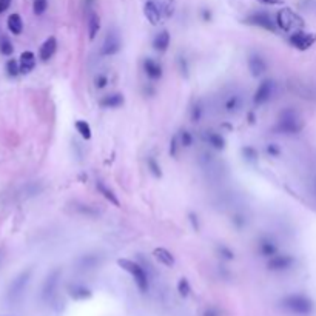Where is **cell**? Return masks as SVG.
Instances as JSON below:
<instances>
[{"label": "cell", "mask_w": 316, "mask_h": 316, "mask_svg": "<svg viewBox=\"0 0 316 316\" xmlns=\"http://www.w3.org/2000/svg\"><path fill=\"white\" fill-rule=\"evenodd\" d=\"M279 306L287 313L295 316H312L315 313V301L303 293L287 295L279 301Z\"/></svg>", "instance_id": "1"}, {"label": "cell", "mask_w": 316, "mask_h": 316, "mask_svg": "<svg viewBox=\"0 0 316 316\" xmlns=\"http://www.w3.org/2000/svg\"><path fill=\"white\" fill-rule=\"evenodd\" d=\"M304 130V121L303 116L295 110V108H284L279 113V118L275 126V131L287 136L298 134Z\"/></svg>", "instance_id": "2"}, {"label": "cell", "mask_w": 316, "mask_h": 316, "mask_svg": "<svg viewBox=\"0 0 316 316\" xmlns=\"http://www.w3.org/2000/svg\"><path fill=\"white\" fill-rule=\"evenodd\" d=\"M116 264L133 278V281H134V284L137 287V290L140 293H148V290H150L148 273L139 262L131 261V259H126V257H119V259L116 261Z\"/></svg>", "instance_id": "3"}, {"label": "cell", "mask_w": 316, "mask_h": 316, "mask_svg": "<svg viewBox=\"0 0 316 316\" xmlns=\"http://www.w3.org/2000/svg\"><path fill=\"white\" fill-rule=\"evenodd\" d=\"M276 25H278V30L284 31V33H295L299 31L304 28V20L301 16L290 9V8H282L278 11L276 14Z\"/></svg>", "instance_id": "4"}, {"label": "cell", "mask_w": 316, "mask_h": 316, "mask_svg": "<svg viewBox=\"0 0 316 316\" xmlns=\"http://www.w3.org/2000/svg\"><path fill=\"white\" fill-rule=\"evenodd\" d=\"M31 275H33V270L28 268V270H23L22 273H19V275L11 281V284L8 285V290H6V301L9 304H16L20 301L28 284H30Z\"/></svg>", "instance_id": "5"}, {"label": "cell", "mask_w": 316, "mask_h": 316, "mask_svg": "<svg viewBox=\"0 0 316 316\" xmlns=\"http://www.w3.org/2000/svg\"><path fill=\"white\" fill-rule=\"evenodd\" d=\"M244 23L247 25H252V26H257V28H262V30L275 34L278 33V25H276V20H273V17L270 16L268 12H253L250 14V16H247L246 19H244Z\"/></svg>", "instance_id": "6"}, {"label": "cell", "mask_w": 316, "mask_h": 316, "mask_svg": "<svg viewBox=\"0 0 316 316\" xmlns=\"http://www.w3.org/2000/svg\"><path fill=\"white\" fill-rule=\"evenodd\" d=\"M62 276V270L61 268H54L48 273V276L45 278L44 284H42L40 289V298L45 301H51L57 292V287H59V281Z\"/></svg>", "instance_id": "7"}, {"label": "cell", "mask_w": 316, "mask_h": 316, "mask_svg": "<svg viewBox=\"0 0 316 316\" xmlns=\"http://www.w3.org/2000/svg\"><path fill=\"white\" fill-rule=\"evenodd\" d=\"M316 42V34L315 33H309L304 30L295 31L289 36V44L290 47H293L298 51H307L313 47V44Z\"/></svg>", "instance_id": "8"}, {"label": "cell", "mask_w": 316, "mask_h": 316, "mask_svg": "<svg viewBox=\"0 0 316 316\" xmlns=\"http://www.w3.org/2000/svg\"><path fill=\"white\" fill-rule=\"evenodd\" d=\"M275 90H276L275 80H271V79L262 80L259 85H257V88L253 94V104L257 105V107L267 104L268 100L273 97V94H275Z\"/></svg>", "instance_id": "9"}, {"label": "cell", "mask_w": 316, "mask_h": 316, "mask_svg": "<svg viewBox=\"0 0 316 316\" xmlns=\"http://www.w3.org/2000/svg\"><path fill=\"white\" fill-rule=\"evenodd\" d=\"M121 50H122V40H121L119 33L116 30L108 31L105 39H104L102 48H100V54L102 56H114V54H118Z\"/></svg>", "instance_id": "10"}, {"label": "cell", "mask_w": 316, "mask_h": 316, "mask_svg": "<svg viewBox=\"0 0 316 316\" xmlns=\"http://www.w3.org/2000/svg\"><path fill=\"white\" fill-rule=\"evenodd\" d=\"M295 264V257L292 254H275L268 257L267 261V268L270 271H285L292 268Z\"/></svg>", "instance_id": "11"}, {"label": "cell", "mask_w": 316, "mask_h": 316, "mask_svg": "<svg viewBox=\"0 0 316 316\" xmlns=\"http://www.w3.org/2000/svg\"><path fill=\"white\" fill-rule=\"evenodd\" d=\"M66 293L74 301H88L93 298V290L83 284H69L66 287Z\"/></svg>", "instance_id": "12"}, {"label": "cell", "mask_w": 316, "mask_h": 316, "mask_svg": "<svg viewBox=\"0 0 316 316\" xmlns=\"http://www.w3.org/2000/svg\"><path fill=\"white\" fill-rule=\"evenodd\" d=\"M249 69H250V73L253 77H259L262 76L265 71H267V62L265 59L261 56V54H257V53H252L249 56Z\"/></svg>", "instance_id": "13"}, {"label": "cell", "mask_w": 316, "mask_h": 316, "mask_svg": "<svg viewBox=\"0 0 316 316\" xmlns=\"http://www.w3.org/2000/svg\"><path fill=\"white\" fill-rule=\"evenodd\" d=\"M143 14H145L147 20L151 23V25H159L161 23V19H162V9L157 6L156 2H153V0H147L145 5H143Z\"/></svg>", "instance_id": "14"}, {"label": "cell", "mask_w": 316, "mask_h": 316, "mask_svg": "<svg viewBox=\"0 0 316 316\" xmlns=\"http://www.w3.org/2000/svg\"><path fill=\"white\" fill-rule=\"evenodd\" d=\"M257 250H259L261 256L264 257H271L275 256L278 253V246L273 238L270 236H262L259 239V242H257Z\"/></svg>", "instance_id": "15"}, {"label": "cell", "mask_w": 316, "mask_h": 316, "mask_svg": "<svg viewBox=\"0 0 316 316\" xmlns=\"http://www.w3.org/2000/svg\"><path fill=\"white\" fill-rule=\"evenodd\" d=\"M57 51V40L54 36L48 37L44 44H42L40 50H39V57H40V61L42 62H48L51 57L56 54Z\"/></svg>", "instance_id": "16"}, {"label": "cell", "mask_w": 316, "mask_h": 316, "mask_svg": "<svg viewBox=\"0 0 316 316\" xmlns=\"http://www.w3.org/2000/svg\"><path fill=\"white\" fill-rule=\"evenodd\" d=\"M143 71H145V74L151 79V80H159L162 77V66L161 63L151 59V57H147L145 61H143Z\"/></svg>", "instance_id": "17"}, {"label": "cell", "mask_w": 316, "mask_h": 316, "mask_svg": "<svg viewBox=\"0 0 316 316\" xmlns=\"http://www.w3.org/2000/svg\"><path fill=\"white\" fill-rule=\"evenodd\" d=\"M125 104V97L122 93H111L105 94L99 100V105L102 108H119Z\"/></svg>", "instance_id": "18"}, {"label": "cell", "mask_w": 316, "mask_h": 316, "mask_svg": "<svg viewBox=\"0 0 316 316\" xmlns=\"http://www.w3.org/2000/svg\"><path fill=\"white\" fill-rule=\"evenodd\" d=\"M20 74H30L36 66V56L33 51H23L19 57Z\"/></svg>", "instance_id": "19"}, {"label": "cell", "mask_w": 316, "mask_h": 316, "mask_svg": "<svg viewBox=\"0 0 316 316\" xmlns=\"http://www.w3.org/2000/svg\"><path fill=\"white\" fill-rule=\"evenodd\" d=\"M100 262H102V257L99 254H83L79 257L77 267L83 271H90V270L97 268L100 265Z\"/></svg>", "instance_id": "20"}, {"label": "cell", "mask_w": 316, "mask_h": 316, "mask_svg": "<svg viewBox=\"0 0 316 316\" xmlns=\"http://www.w3.org/2000/svg\"><path fill=\"white\" fill-rule=\"evenodd\" d=\"M153 256L156 257L157 262L162 264V265H165V267H173L175 262H176L173 253L168 252V250L164 249V247H157V249H154V250H153Z\"/></svg>", "instance_id": "21"}, {"label": "cell", "mask_w": 316, "mask_h": 316, "mask_svg": "<svg viewBox=\"0 0 316 316\" xmlns=\"http://www.w3.org/2000/svg\"><path fill=\"white\" fill-rule=\"evenodd\" d=\"M170 47V33L167 30L159 31L153 39V48L157 53H165Z\"/></svg>", "instance_id": "22"}, {"label": "cell", "mask_w": 316, "mask_h": 316, "mask_svg": "<svg viewBox=\"0 0 316 316\" xmlns=\"http://www.w3.org/2000/svg\"><path fill=\"white\" fill-rule=\"evenodd\" d=\"M96 189L99 190V193L102 194L110 204H113L114 207H121V200L118 199V196L114 194V191L111 189H108V187L102 182V181H97L96 182Z\"/></svg>", "instance_id": "23"}, {"label": "cell", "mask_w": 316, "mask_h": 316, "mask_svg": "<svg viewBox=\"0 0 316 316\" xmlns=\"http://www.w3.org/2000/svg\"><path fill=\"white\" fill-rule=\"evenodd\" d=\"M204 139H205V142L208 143V145H211L213 148H216V150H224L225 148V139L216 131H205L204 133Z\"/></svg>", "instance_id": "24"}, {"label": "cell", "mask_w": 316, "mask_h": 316, "mask_svg": "<svg viewBox=\"0 0 316 316\" xmlns=\"http://www.w3.org/2000/svg\"><path fill=\"white\" fill-rule=\"evenodd\" d=\"M100 30V17L97 16V12L91 11L88 16V37L90 40H94L97 33Z\"/></svg>", "instance_id": "25"}, {"label": "cell", "mask_w": 316, "mask_h": 316, "mask_svg": "<svg viewBox=\"0 0 316 316\" xmlns=\"http://www.w3.org/2000/svg\"><path fill=\"white\" fill-rule=\"evenodd\" d=\"M8 30L16 36H19L23 31V22L19 14H11L8 17Z\"/></svg>", "instance_id": "26"}, {"label": "cell", "mask_w": 316, "mask_h": 316, "mask_svg": "<svg viewBox=\"0 0 316 316\" xmlns=\"http://www.w3.org/2000/svg\"><path fill=\"white\" fill-rule=\"evenodd\" d=\"M74 126H76V131L80 134V137L83 140H90L91 139L93 131H91V126H90V124L87 121H76Z\"/></svg>", "instance_id": "27"}, {"label": "cell", "mask_w": 316, "mask_h": 316, "mask_svg": "<svg viewBox=\"0 0 316 316\" xmlns=\"http://www.w3.org/2000/svg\"><path fill=\"white\" fill-rule=\"evenodd\" d=\"M178 293L184 299L189 298L191 295V284H190V281L187 279V278H181L178 281Z\"/></svg>", "instance_id": "28"}, {"label": "cell", "mask_w": 316, "mask_h": 316, "mask_svg": "<svg viewBox=\"0 0 316 316\" xmlns=\"http://www.w3.org/2000/svg\"><path fill=\"white\" fill-rule=\"evenodd\" d=\"M241 104H242V100H241V97L238 94L230 96L227 99V102H225V111L227 113H236L241 108Z\"/></svg>", "instance_id": "29"}, {"label": "cell", "mask_w": 316, "mask_h": 316, "mask_svg": "<svg viewBox=\"0 0 316 316\" xmlns=\"http://www.w3.org/2000/svg\"><path fill=\"white\" fill-rule=\"evenodd\" d=\"M147 167L148 170L151 171V175L157 179H161L162 178V170H161V165L157 164V161L154 159V157H147Z\"/></svg>", "instance_id": "30"}, {"label": "cell", "mask_w": 316, "mask_h": 316, "mask_svg": "<svg viewBox=\"0 0 316 316\" xmlns=\"http://www.w3.org/2000/svg\"><path fill=\"white\" fill-rule=\"evenodd\" d=\"M5 68H6V73H8L9 77H17L20 74V65H19V62L16 59H9L6 62Z\"/></svg>", "instance_id": "31"}, {"label": "cell", "mask_w": 316, "mask_h": 316, "mask_svg": "<svg viewBox=\"0 0 316 316\" xmlns=\"http://www.w3.org/2000/svg\"><path fill=\"white\" fill-rule=\"evenodd\" d=\"M0 53H2L3 56H11V54L14 53L12 42H11L6 36H2V37H0Z\"/></svg>", "instance_id": "32"}, {"label": "cell", "mask_w": 316, "mask_h": 316, "mask_svg": "<svg viewBox=\"0 0 316 316\" xmlns=\"http://www.w3.org/2000/svg\"><path fill=\"white\" fill-rule=\"evenodd\" d=\"M178 137H179V143H181V147L189 148V147H191V145H193V136H191V133H190V131L182 130V131H179Z\"/></svg>", "instance_id": "33"}, {"label": "cell", "mask_w": 316, "mask_h": 316, "mask_svg": "<svg viewBox=\"0 0 316 316\" xmlns=\"http://www.w3.org/2000/svg\"><path fill=\"white\" fill-rule=\"evenodd\" d=\"M48 8V0H34L33 2V11L36 16H42Z\"/></svg>", "instance_id": "34"}, {"label": "cell", "mask_w": 316, "mask_h": 316, "mask_svg": "<svg viewBox=\"0 0 316 316\" xmlns=\"http://www.w3.org/2000/svg\"><path fill=\"white\" fill-rule=\"evenodd\" d=\"M242 154L249 162H254V161H257V157H259V156H257V151L253 147H250V145L242 148Z\"/></svg>", "instance_id": "35"}, {"label": "cell", "mask_w": 316, "mask_h": 316, "mask_svg": "<svg viewBox=\"0 0 316 316\" xmlns=\"http://www.w3.org/2000/svg\"><path fill=\"white\" fill-rule=\"evenodd\" d=\"M202 105H200L199 102H196L191 108V113H190V118L193 122H199L200 119H202Z\"/></svg>", "instance_id": "36"}, {"label": "cell", "mask_w": 316, "mask_h": 316, "mask_svg": "<svg viewBox=\"0 0 316 316\" xmlns=\"http://www.w3.org/2000/svg\"><path fill=\"white\" fill-rule=\"evenodd\" d=\"M218 253H219V256L222 257V259H225V261H233L235 259V253L230 250L227 246H219L218 247Z\"/></svg>", "instance_id": "37"}, {"label": "cell", "mask_w": 316, "mask_h": 316, "mask_svg": "<svg viewBox=\"0 0 316 316\" xmlns=\"http://www.w3.org/2000/svg\"><path fill=\"white\" fill-rule=\"evenodd\" d=\"M94 85H96V88H97V90L105 88L107 85H108V76H107V74H104V73L97 74V76L94 77Z\"/></svg>", "instance_id": "38"}, {"label": "cell", "mask_w": 316, "mask_h": 316, "mask_svg": "<svg viewBox=\"0 0 316 316\" xmlns=\"http://www.w3.org/2000/svg\"><path fill=\"white\" fill-rule=\"evenodd\" d=\"M178 150H179V137L173 136V139H171V142H170V156L176 157L178 156Z\"/></svg>", "instance_id": "39"}, {"label": "cell", "mask_w": 316, "mask_h": 316, "mask_svg": "<svg viewBox=\"0 0 316 316\" xmlns=\"http://www.w3.org/2000/svg\"><path fill=\"white\" fill-rule=\"evenodd\" d=\"M267 154H270L271 157H278L281 154V148L276 145V143H268L267 148H265Z\"/></svg>", "instance_id": "40"}, {"label": "cell", "mask_w": 316, "mask_h": 316, "mask_svg": "<svg viewBox=\"0 0 316 316\" xmlns=\"http://www.w3.org/2000/svg\"><path fill=\"white\" fill-rule=\"evenodd\" d=\"M189 219H190V224L193 227L194 232H199V219H197V214L196 213H189Z\"/></svg>", "instance_id": "41"}, {"label": "cell", "mask_w": 316, "mask_h": 316, "mask_svg": "<svg viewBox=\"0 0 316 316\" xmlns=\"http://www.w3.org/2000/svg\"><path fill=\"white\" fill-rule=\"evenodd\" d=\"M202 316H221V315H219L218 309H214V307H208V309H205V312H204V315H202Z\"/></svg>", "instance_id": "42"}, {"label": "cell", "mask_w": 316, "mask_h": 316, "mask_svg": "<svg viewBox=\"0 0 316 316\" xmlns=\"http://www.w3.org/2000/svg\"><path fill=\"white\" fill-rule=\"evenodd\" d=\"M11 5V0H0V14L5 12Z\"/></svg>", "instance_id": "43"}, {"label": "cell", "mask_w": 316, "mask_h": 316, "mask_svg": "<svg viewBox=\"0 0 316 316\" xmlns=\"http://www.w3.org/2000/svg\"><path fill=\"white\" fill-rule=\"evenodd\" d=\"M257 2H261L264 5H281L282 0H257Z\"/></svg>", "instance_id": "44"}, {"label": "cell", "mask_w": 316, "mask_h": 316, "mask_svg": "<svg viewBox=\"0 0 316 316\" xmlns=\"http://www.w3.org/2000/svg\"><path fill=\"white\" fill-rule=\"evenodd\" d=\"M233 222L236 224V227H239V228H241L244 224H246V219H242V218H239V216H238L236 219H233Z\"/></svg>", "instance_id": "45"}, {"label": "cell", "mask_w": 316, "mask_h": 316, "mask_svg": "<svg viewBox=\"0 0 316 316\" xmlns=\"http://www.w3.org/2000/svg\"><path fill=\"white\" fill-rule=\"evenodd\" d=\"M179 62H181V69H182V73H185V76H187V71H189V68H187V62H185L184 59H179Z\"/></svg>", "instance_id": "46"}, {"label": "cell", "mask_w": 316, "mask_h": 316, "mask_svg": "<svg viewBox=\"0 0 316 316\" xmlns=\"http://www.w3.org/2000/svg\"><path fill=\"white\" fill-rule=\"evenodd\" d=\"M204 19H205V20H210V19H211V14H210V11H207V9L204 11Z\"/></svg>", "instance_id": "47"}, {"label": "cell", "mask_w": 316, "mask_h": 316, "mask_svg": "<svg viewBox=\"0 0 316 316\" xmlns=\"http://www.w3.org/2000/svg\"><path fill=\"white\" fill-rule=\"evenodd\" d=\"M249 122L254 124V113H249Z\"/></svg>", "instance_id": "48"}]
</instances>
